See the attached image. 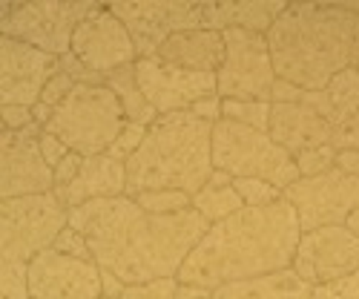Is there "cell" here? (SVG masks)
<instances>
[{
  "mask_svg": "<svg viewBox=\"0 0 359 299\" xmlns=\"http://www.w3.org/2000/svg\"><path fill=\"white\" fill-rule=\"evenodd\" d=\"M178 277H164V279H153L144 285H127L121 299H175L178 293Z\"/></svg>",
  "mask_w": 359,
  "mask_h": 299,
  "instance_id": "31",
  "label": "cell"
},
{
  "mask_svg": "<svg viewBox=\"0 0 359 299\" xmlns=\"http://www.w3.org/2000/svg\"><path fill=\"white\" fill-rule=\"evenodd\" d=\"M313 299H359V271L334 282V285H322L313 291Z\"/></svg>",
  "mask_w": 359,
  "mask_h": 299,
  "instance_id": "35",
  "label": "cell"
},
{
  "mask_svg": "<svg viewBox=\"0 0 359 299\" xmlns=\"http://www.w3.org/2000/svg\"><path fill=\"white\" fill-rule=\"evenodd\" d=\"M345 227H348V230H351V233L359 239V207H356V211H353V213L345 219Z\"/></svg>",
  "mask_w": 359,
  "mask_h": 299,
  "instance_id": "47",
  "label": "cell"
},
{
  "mask_svg": "<svg viewBox=\"0 0 359 299\" xmlns=\"http://www.w3.org/2000/svg\"><path fill=\"white\" fill-rule=\"evenodd\" d=\"M101 288H104V299H121L124 291H127V285L112 271H107V267H101Z\"/></svg>",
  "mask_w": 359,
  "mask_h": 299,
  "instance_id": "42",
  "label": "cell"
},
{
  "mask_svg": "<svg viewBox=\"0 0 359 299\" xmlns=\"http://www.w3.org/2000/svg\"><path fill=\"white\" fill-rule=\"evenodd\" d=\"M264 38L276 78L302 89L359 67V15L337 4H287Z\"/></svg>",
  "mask_w": 359,
  "mask_h": 299,
  "instance_id": "3",
  "label": "cell"
},
{
  "mask_svg": "<svg viewBox=\"0 0 359 299\" xmlns=\"http://www.w3.org/2000/svg\"><path fill=\"white\" fill-rule=\"evenodd\" d=\"M55 196L64 201L67 211L81 207L95 199H118L127 196V161H118L109 153L83 159L81 173L67 187H55Z\"/></svg>",
  "mask_w": 359,
  "mask_h": 299,
  "instance_id": "18",
  "label": "cell"
},
{
  "mask_svg": "<svg viewBox=\"0 0 359 299\" xmlns=\"http://www.w3.org/2000/svg\"><path fill=\"white\" fill-rule=\"evenodd\" d=\"M0 299H32V296H0Z\"/></svg>",
  "mask_w": 359,
  "mask_h": 299,
  "instance_id": "49",
  "label": "cell"
},
{
  "mask_svg": "<svg viewBox=\"0 0 359 299\" xmlns=\"http://www.w3.org/2000/svg\"><path fill=\"white\" fill-rule=\"evenodd\" d=\"M224 35V61L216 72L219 95L238 101H271L276 81L273 58L267 38L248 29H227Z\"/></svg>",
  "mask_w": 359,
  "mask_h": 299,
  "instance_id": "7",
  "label": "cell"
},
{
  "mask_svg": "<svg viewBox=\"0 0 359 299\" xmlns=\"http://www.w3.org/2000/svg\"><path fill=\"white\" fill-rule=\"evenodd\" d=\"M107 86L118 95V101H121L127 121H135V124H147V127H149V124H153L156 118H158V112L147 104V98H144V93H141V86H138L135 64L109 72V75H107Z\"/></svg>",
  "mask_w": 359,
  "mask_h": 299,
  "instance_id": "24",
  "label": "cell"
},
{
  "mask_svg": "<svg viewBox=\"0 0 359 299\" xmlns=\"http://www.w3.org/2000/svg\"><path fill=\"white\" fill-rule=\"evenodd\" d=\"M242 207H245V201H242V196L236 193L233 185H227V187L204 185V187L193 196V211H198L210 225L224 222L227 216H233V213L242 211Z\"/></svg>",
  "mask_w": 359,
  "mask_h": 299,
  "instance_id": "25",
  "label": "cell"
},
{
  "mask_svg": "<svg viewBox=\"0 0 359 299\" xmlns=\"http://www.w3.org/2000/svg\"><path fill=\"white\" fill-rule=\"evenodd\" d=\"M337 150H359V112L351 118L348 124H342L339 130H334V141Z\"/></svg>",
  "mask_w": 359,
  "mask_h": 299,
  "instance_id": "39",
  "label": "cell"
},
{
  "mask_svg": "<svg viewBox=\"0 0 359 299\" xmlns=\"http://www.w3.org/2000/svg\"><path fill=\"white\" fill-rule=\"evenodd\" d=\"M334 167L342 170V173L359 175V150H337V161H334Z\"/></svg>",
  "mask_w": 359,
  "mask_h": 299,
  "instance_id": "43",
  "label": "cell"
},
{
  "mask_svg": "<svg viewBox=\"0 0 359 299\" xmlns=\"http://www.w3.org/2000/svg\"><path fill=\"white\" fill-rule=\"evenodd\" d=\"M0 121H4V130L9 133H20L26 127L35 124V115H32V107H0Z\"/></svg>",
  "mask_w": 359,
  "mask_h": 299,
  "instance_id": "36",
  "label": "cell"
},
{
  "mask_svg": "<svg viewBox=\"0 0 359 299\" xmlns=\"http://www.w3.org/2000/svg\"><path fill=\"white\" fill-rule=\"evenodd\" d=\"M271 101H238V98H222V118L236 124H245L253 130L267 133L271 130Z\"/></svg>",
  "mask_w": 359,
  "mask_h": 299,
  "instance_id": "26",
  "label": "cell"
},
{
  "mask_svg": "<svg viewBox=\"0 0 359 299\" xmlns=\"http://www.w3.org/2000/svg\"><path fill=\"white\" fill-rule=\"evenodd\" d=\"M147 124H135V121H127L124 124V130L118 133V138L112 141V147L107 150V153L112 156V159H118V161H130L135 153H138V147L144 144V138H147Z\"/></svg>",
  "mask_w": 359,
  "mask_h": 299,
  "instance_id": "30",
  "label": "cell"
},
{
  "mask_svg": "<svg viewBox=\"0 0 359 299\" xmlns=\"http://www.w3.org/2000/svg\"><path fill=\"white\" fill-rule=\"evenodd\" d=\"M356 69H359V67H356Z\"/></svg>",
  "mask_w": 359,
  "mask_h": 299,
  "instance_id": "50",
  "label": "cell"
},
{
  "mask_svg": "<svg viewBox=\"0 0 359 299\" xmlns=\"http://www.w3.org/2000/svg\"><path fill=\"white\" fill-rule=\"evenodd\" d=\"M285 199L293 204L302 233L345 225V219L359 207V175L334 167L313 178H299L285 190Z\"/></svg>",
  "mask_w": 359,
  "mask_h": 299,
  "instance_id": "11",
  "label": "cell"
},
{
  "mask_svg": "<svg viewBox=\"0 0 359 299\" xmlns=\"http://www.w3.org/2000/svg\"><path fill=\"white\" fill-rule=\"evenodd\" d=\"M213 124L187 112L158 115L138 153L127 161V196L184 190L196 196L213 173Z\"/></svg>",
  "mask_w": 359,
  "mask_h": 299,
  "instance_id": "4",
  "label": "cell"
},
{
  "mask_svg": "<svg viewBox=\"0 0 359 299\" xmlns=\"http://www.w3.org/2000/svg\"><path fill=\"white\" fill-rule=\"evenodd\" d=\"M75 86H78V84H75L67 72H57V75H52V78H49V84L43 86L41 101H43V104H49V107L55 109V107H61V104L67 101V95L72 93Z\"/></svg>",
  "mask_w": 359,
  "mask_h": 299,
  "instance_id": "34",
  "label": "cell"
},
{
  "mask_svg": "<svg viewBox=\"0 0 359 299\" xmlns=\"http://www.w3.org/2000/svg\"><path fill=\"white\" fill-rule=\"evenodd\" d=\"M299 104L311 107L334 130H339L359 112V69H345L334 75L325 89H305Z\"/></svg>",
  "mask_w": 359,
  "mask_h": 299,
  "instance_id": "22",
  "label": "cell"
},
{
  "mask_svg": "<svg viewBox=\"0 0 359 299\" xmlns=\"http://www.w3.org/2000/svg\"><path fill=\"white\" fill-rule=\"evenodd\" d=\"M293 161H296L299 175H302V178L322 175V173H327V170H334V161H337V147H334V144H322V147L305 150V153L293 156Z\"/></svg>",
  "mask_w": 359,
  "mask_h": 299,
  "instance_id": "29",
  "label": "cell"
},
{
  "mask_svg": "<svg viewBox=\"0 0 359 299\" xmlns=\"http://www.w3.org/2000/svg\"><path fill=\"white\" fill-rule=\"evenodd\" d=\"M293 271L308 285H334L359 271V239L345 225L316 227L299 239Z\"/></svg>",
  "mask_w": 359,
  "mask_h": 299,
  "instance_id": "12",
  "label": "cell"
},
{
  "mask_svg": "<svg viewBox=\"0 0 359 299\" xmlns=\"http://www.w3.org/2000/svg\"><path fill=\"white\" fill-rule=\"evenodd\" d=\"M271 138L285 147L290 156L334 141V127L305 104H273L271 109Z\"/></svg>",
  "mask_w": 359,
  "mask_h": 299,
  "instance_id": "19",
  "label": "cell"
},
{
  "mask_svg": "<svg viewBox=\"0 0 359 299\" xmlns=\"http://www.w3.org/2000/svg\"><path fill=\"white\" fill-rule=\"evenodd\" d=\"M287 9L285 0H242V4H204V29L227 32V29H248L267 35V29Z\"/></svg>",
  "mask_w": 359,
  "mask_h": 299,
  "instance_id": "21",
  "label": "cell"
},
{
  "mask_svg": "<svg viewBox=\"0 0 359 299\" xmlns=\"http://www.w3.org/2000/svg\"><path fill=\"white\" fill-rule=\"evenodd\" d=\"M41 124L0 135V201L55 190V170L41 156Z\"/></svg>",
  "mask_w": 359,
  "mask_h": 299,
  "instance_id": "13",
  "label": "cell"
},
{
  "mask_svg": "<svg viewBox=\"0 0 359 299\" xmlns=\"http://www.w3.org/2000/svg\"><path fill=\"white\" fill-rule=\"evenodd\" d=\"M32 115H35V124H41V127L46 130V124L52 121V115H55V109H52L49 104H43V101H38V104L32 107Z\"/></svg>",
  "mask_w": 359,
  "mask_h": 299,
  "instance_id": "45",
  "label": "cell"
},
{
  "mask_svg": "<svg viewBox=\"0 0 359 299\" xmlns=\"http://www.w3.org/2000/svg\"><path fill=\"white\" fill-rule=\"evenodd\" d=\"M337 6H342V9H348V12H353V15H359V0H339Z\"/></svg>",
  "mask_w": 359,
  "mask_h": 299,
  "instance_id": "48",
  "label": "cell"
},
{
  "mask_svg": "<svg viewBox=\"0 0 359 299\" xmlns=\"http://www.w3.org/2000/svg\"><path fill=\"white\" fill-rule=\"evenodd\" d=\"M190 112H193L196 118H201V121H207V124L222 121V95L216 93V95H207V98L196 101V104L190 107Z\"/></svg>",
  "mask_w": 359,
  "mask_h": 299,
  "instance_id": "38",
  "label": "cell"
},
{
  "mask_svg": "<svg viewBox=\"0 0 359 299\" xmlns=\"http://www.w3.org/2000/svg\"><path fill=\"white\" fill-rule=\"evenodd\" d=\"M38 144H41V156H43V161H46L52 170H55L57 164H61V161H64V159L72 153V150H69V147H67L61 138L52 135V133H46V130H43V135L38 138Z\"/></svg>",
  "mask_w": 359,
  "mask_h": 299,
  "instance_id": "37",
  "label": "cell"
},
{
  "mask_svg": "<svg viewBox=\"0 0 359 299\" xmlns=\"http://www.w3.org/2000/svg\"><path fill=\"white\" fill-rule=\"evenodd\" d=\"M175 299H216V293L210 288H201V285H178Z\"/></svg>",
  "mask_w": 359,
  "mask_h": 299,
  "instance_id": "44",
  "label": "cell"
},
{
  "mask_svg": "<svg viewBox=\"0 0 359 299\" xmlns=\"http://www.w3.org/2000/svg\"><path fill=\"white\" fill-rule=\"evenodd\" d=\"M158 61L187 72H219L224 61V35L213 29H193L178 32L164 41L158 49Z\"/></svg>",
  "mask_w": 359,
  "mask_h": 299,
  "instance_id": "20",
  "label": "cell"
},
{
  "mask_svg": "<svg viewBox=\"0 0 359 299\" xmlns=\"http://www.w3.org/2000/svg\"><path fill=\"white\" fill-rule=\"evenodd\" d=\"M29 293L32 299H104L101 267L49 248L29 262Z\"/></svg>",
  "mask_w": 359,
  "mask_h": 299,
  "instance_id": "16",
  "label": "cell"
},
{
  "mask_svg": "<svg viewBox=\"0 0 359 299\" xmlns=\"http://www.w3.org/2000/svg\"><path fill=\"white\" fill-rule=\"evenodd\" d=\"M233 187L242 196L245 207H267L285 199V193L267 182V178H233Z\"/></svg>",
  "mask_w": 359,
  "mask_h": 299,
  "instance_id": "28",
  "label": "cell"
},
{
  "mask_svg": "<svg viewBox=\"0 0 359 299\" xmlns=\"http://www.w3.org/2000/svg\"><path fill=\"white\" fill-rule=\"evenodd\" d=\"M313 285H308L293 267L285 271L256 277V279H242L216 288V299H313Z\"/></svg>",
  "mask_w": 359,
  "mask_h": 299,
  "instance_id": "23",
  "label": "cell"
},
{
  "mask_svg": "<svg viewBox=\"0 0 359 299\" xmlns=\"http://www.w3.org/2000/svg\"><path fill=\"white\" fill-rule=\"evenodd\" d=\"M57 64H61V72H67L75 84H107V75L93 72V69H89V67L81 61V58H75L72 52H67V55L57 58Z\"/></svg>",
  "mask_w": 359,
  "mask_h": 299,
  "instance_id": "33",
  "label": "cell"
},
{
  "mask_svg": "<svg viewBox=\"0 0 359 299\" xmlns=\"http://www.w3.org/2000/svg\"><path fill=\"white\" fill-rule=\"evenodd\" d=\"M72 55L101 75H109L138 61L130 29L109 12V6H98L75 29Z\"/></svg>",
  "mask_w": 359,
  "mask_h": 299,
  "instance_id": "17",
  "label": "cell"
},
{
  "mask_svg": "<svg viewBox=\"0 0 359 299\" xmlns=\"http://www.w3.org/2000/svg\"><path fill=\"white\" fill-rule=\"evenodd\" d=\"M133 199L138 201V207H144L147 213H156V216L182 213L193 207V196L184 190H144Z\"/></svg>",
  "mask_w": 359,
  "mask_h": 299,
  "instance_id": "27",
  "label": "cell"
},
{
  "mask_svg": "<svg viewBox=\"0 0 359 299\" xmlns=\"http://www.w3.org/2000/svg\"><path fill=\"white\" fill-rule=\"evenodd\" d=\"M95 9L98 4H89V0H78V4H57V0L18 4L9 20H0V35L61 58L72 52L75 29Z\"/></svg>",
  "mask_w": 359,
  "mask_h": 299,
  "instance_id": "8",
  "label": "cell"
},
{
  "mask_svg": "<svg viewBox=\"0 0 359 299\" xmlns=\"http://www.w3.org/2000/svg\"><path fill=\"white\" fill-rule=\"evenodd\" d=\"M127 115L107 84H78L61 107H55L46 133L57 135L83 159L101 156L124 130Z\"/></svg>",
  "mask_w": 359,
  "mask_h": 299,
  "instance_id": "5",
  "label": "cell"
},
{
  "mask_svg": "<svg viewBox=\"0 0 359 299\" xmlns=\"http://www.w3.org/2000/svg\"><path fill=\"white\" fill-rule=\"evenodd\" d=\"M57 72L61 64L55 55L0 35V107H35Z\"/></svg>",
  "mask_w": 359,
  "mask_h": 299,
  "instance_id": "15",
  "label": "cell"
},
{
  "mask_svg": "<svg viewBox=\"0 0 359 299\" xmlns=\"http://www.w3.org/2000/svg\"><path fill=\"white\" fill-rule=\"evenodd\" d=\"M81 167H83V156L81 153H69L61 164L55 167V187H67L72 178L81 173Z\"/></svg>",
  "mask_w": 359,
  "mask_h": 299,
  "instance_id": "41",
  "label": "cell"
},
{
  "mask_svg": "<svg viewBox=\"0 0 359 299\" xmlns=\"http://www.w3.org/2000/svg\"><path fill=\"white\" fill-rule=\"evenodd\" d=\"M52 251H57V253H67V256H75V259H86V262H95V259H93V251H89V242H86V236H83L81 230L69 227V225H67V227L61 230V236L55 239Z\"/></svg>",
  "mask_w": 359,
  "mask_h": 299,
  "instance_id": "32",
  "label": "cell"
},
{
  "mask_svg": "<svg viewBox=\"0 0 359 299\" xmlns=\"http://www.w3.org/2000/svg\"><path fill=\"white\" fill-rule=\"evenodd\" d=\"M302 95H305L302 86L276 78L273 81V89H271V104H299V101H302Z\"/></svg>",
  "mask_w": 359,
  "mask_h": 299,
  "instance_id": "40",
  "label": "cell"
},
{
  "mask_svg": "<svg viewBox=\"0 0 359 299\" xmlns=\"http://www.w3.org/2000/svg\"><path fill=\"white\" fill-rule=\"evenodd\" d=\"M287 161H293V156L271 138V133L227 121V118L213 124L216 170H224L233 178H267V182H273V175Z\"/></svg>",
  "mask_w": 359,
  "mask_h": 299,
  "instance_id": "10",
  "label": "cell"
},
{
  "mask_svg": "<svg viewBox=\"0 0 359 299\" xmlns=\"http://www.w3.org/2000/svg\"><path fill=\"white\" fill-rule=\"evenodd\" d=\"M207 185L227 187V185H233V175H230V173H224V170H213V173H210V178H207Z\"/></svg>",
  "mask_w": 359,
  "mask_h": 299,
  "instance_id": "46",
  "label": "cell"
},
{
  "mask_svg": "<svg viewBox=\"0 0 359 299\" xmlns=\"http://www.w3.org/2000/svg\"><path fill=\"white\" fill-rule=\"evenodd\" d=\"M69 225V211L52 193L0 201V262H32Z\"/></svg>",
  "mask_w": 359,
  "mask_h": 299,
  "instance_id": "6",
  "label": "cell"
},
{
  "mask_svg": "<svg viewBox=\"0 0 359 299\" xmlns=\"http://www.w3.org/2000/svg\"><path fill=\"white\" fill-rule=\"evenodd\" d=\"M69 227L81 230L98 267L112 271L124 285H144L178 277L193 248L210 230L198 211L156 216L135 199H95L69 211Z\"/></svg>",
  "mask_w": 359,
  "mask_h": 299,
  "instance_id": "1",
  "label": "cell"
},
{
  "mask_svg": "<svg viewBox=\"0 0 359 299\" xmlns=\"http://www.w3.org/2000/svg\"><path fill=\"white\" fill-rule=\"evenodd\" d=\"M302 227L287 199L267 207H242L224 222L210 225L178 271V282L222 288L256 279L293 265Z\"/></svg>",
  "mask_w": 359,
  "mask_h": 299,
  "instance_id": "2",
  "label": "cell"
},
{
  "mask_svg": "<svg viewBox=\"0 0 359 299\" xmlns=\"http://www.w3.org/2000/svg\"><path fill=\"white\" fill-rule=\"evenodd\" d=\"M109 12L121 20L135 44L138 58H156L167 38L204 29V4L187 0H118Z\"/></svg>",
  "mask_w": 359,
  "mask_h": 299,
  "instance_id": "9",
  "label": "cell"
},
{
  "mask_svg": "<svg viewBox=\"0 0 359 299\" xmlns=\"http://www.w3.org/2000/svg\"><path fill=\"white\" fill-rule=\"evenodd\" d=\"M135 75L147 104L158 115L187 112L196 101L219 93L216 72H187L161 64L158 58H138Z\"/></svg>",
  "mask_w": 359,
  "mask_h": 299,
  "instance_id": "14",
  "label": "cell"
}]
</instances>
